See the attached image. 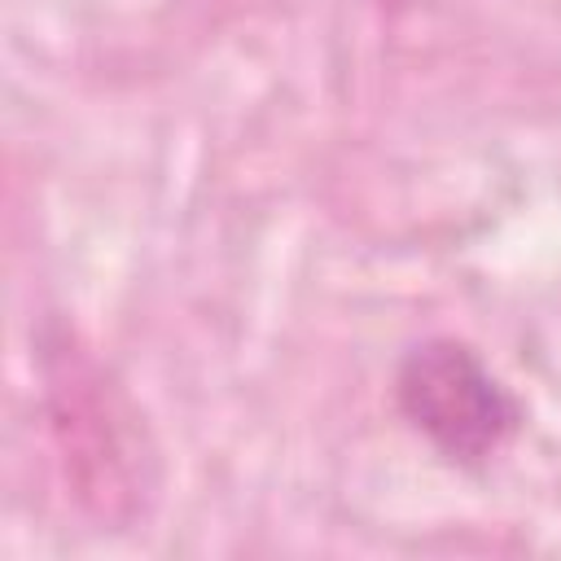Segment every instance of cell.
Segmentation results:
<instances>
[{"instance_id":"obj_1","label":"cell","mask_w":561,"mask_h":561,"mask_svg":"<svg viewBox=\"0 0 561 561\" xmlns=\"http://www.w3.org/2000/svg\"><path fill=\"white\" fill-rule=\"evenodd\" d=\"M394 394L408 425L456 465H482L513 438L522 421V408L504 381L478 359L473 346L456 337L412 346L399 364Z\"/></svg>"},{"instance_id":"obj_2","label":"cell","mask_w":561,"mask_h":561,"mask_svg":"<svg viewBox=\"0 0 561 561\" xmlns=\"http://www.w3.org/2000/svg\"><path fill=\"white\" fill-rule=\"evenodd\" d=\"M48 412H53V434L61 443L66 469L79 482V495L101 513L118 517L136 508V495L145 486L140 460L136 456V416L118 399V390L101 377V368L70 351L57 346L48 359Z\"/></svg>"}]
</instances>
